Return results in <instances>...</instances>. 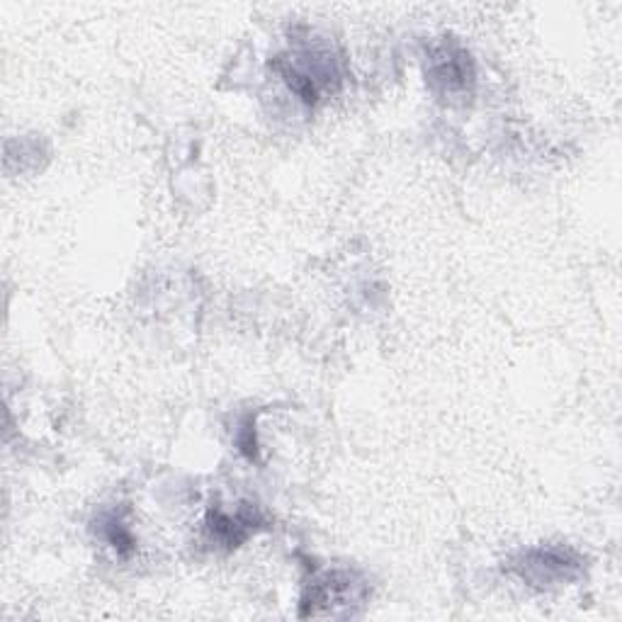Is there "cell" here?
I'll return each mask as SVG.
<instances>
[{
	"mask_svg": "<svg viewBox=\"0 0 622 622\" xmlns=\"http://www.w3.org/2000/svg\"><path fill=\"white\" fill-rule=\"evenodd\" d=\"M238 448H242V452L246 454L248 460H256L258 458V446H256V430H254V421H248L244 423L242 428V436H238Z\"/></svg>",
	"mask_w": 622,
	"mask_h": 622,
	"instance_id": "obj_6",
	"label": "cell"
},
{
	"mask_svg": "<svg viewBox=\"0 0 622 622\" xmlns=\"http://www.w3.org/2000/svg\"><path fill=\"white\" fill-rule=\"evenodd\" d=\"M103 535L107 537V543L117 549V555L129 557L135 553V535H131L129 525H125V521L119 518V513H110V516L103 518Z\"/></svg>",
	"mask_w": 622,
	"mask_h": 622,
	"instance_id": "obj_5",
	"label": "cell"
},
{
	"mask_svg": "<svg viewBox=\"0 0 622 622\" xmlns=\"http://www.w3.org/2000/svg\"><path fill=\"white\" fill-rule=\"evenodd\" d=\"M430 76H433V81L442 83L448 90H464L474 78L470 54L462 52L460 46L440 44L433 52V68H430Z\"/></svg>",
	"mask_w": 622,
	"mask_h": 622,
	"instance_id": "obj_4",
	"label": "cell"
},
{
	"mask_svg": "<svg viewBox=\"0 0 622 622\" xmlns=\"http://www.w3.org/2000/svg\"><path fill=\"white\" fill-rule=\"evenodd\" d=\"M348 596H353V579L351 573H341L333 571L326 573L324 579L311 583V589L307 591V596L302 598V618L309 615H321L324 608H333V605H343L348 601Z\"/></svg>",
	"mask_w": 622,
	"mask_h": 622,
	"instance_id": "obj_3",
	"label": "cell"
},
{
	"mask_svg": "<svg viewBox=\"0 0 622 622\" xmlns=\"http://www.w3.org/2000/svg\"><path fill=\"white\" fill-rule=\"evenodd\" d=\"M262 525V516L256 506L244 504L234 516L222 508H210L207 513V533L217 545L234 549L246 543L250 533H256Z\"/></svg>",
	"mask_w": 622,
	"mask_h": 622,
	"instance_id": "obj_2",
	"label": "cell"
},
{
	"mask_svg": "<svg viewBox=\"0 0 622 622\" xmlns=\"http://www.w3.org/2000/svg\"><path fill=\"white\" fill-rule=\"evenodd\" d=\"M581 557L565 547H547L530 549L525 553L511 569L518 573L523 581L533 586H553L559 581H571L581 573Z\"/></svg>",
	"mask_w": 622,
	"mask_h": 622,
	"instance_id": "obj_1",
	"label": "cell"
}]
</instances>
